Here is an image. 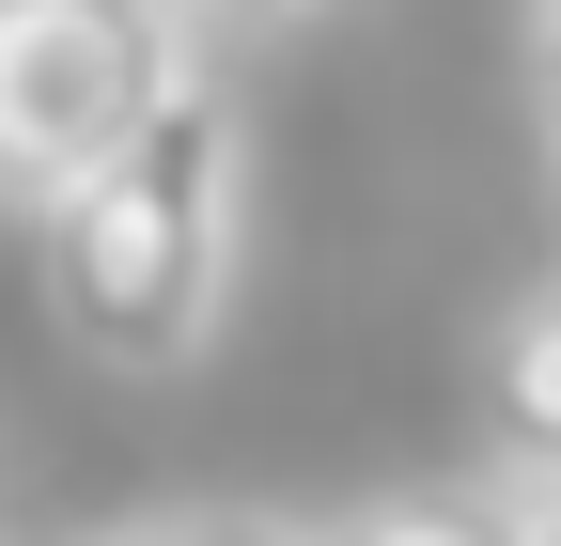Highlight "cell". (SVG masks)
Masks as SVG:
<instances>
[{
    "instance_id": "cell-1",
    "label": "cell",
    "mask_w": 561,
    "mask_h": 546,
    "mask_svg": "<svg viewBox=\"0 0 561 546\" xmlns=\"http://www.w3.org/2000/svg\"><path fill=\"white\" fill-rule=\"evenodd\" d=\"M47 312L110 375H187L234 312V235H250V125L219 79H187L110 172L47 203Z\"/></svg>"
},
{
    "instance_id": "cell-2",
    "label": "cell",
    "mask_w": 561,
    "mask_h": 546,
    "mask_svg": "<svg viewBox=\"0 0 561 546\" xmlns=\"http://www.w3.org/2000/svg\"><path fill=\"white\" fill-rule=\"evenodd\" d=\"M187 79H203L187 62V0H0V187L47 219Z\"/></svg>"
},
{
    "instance_id": "cell-3",
    "label": "cell",
    "mask_w": 561,
    "mask_h": 546,
    "mask_svg": "<svg viewBox=\"0 0 561 546\" xmlns=\"http://www.w3.org/2000/svg\"><path fill=\"white\" fill-rule=\"evenodd\" d=\"M483 453L530 500H561V265L500 312V344H483Z\"/></svg>"
},
{
    "instance_id": "cell-4",
    "label": "cell",
    "mask_w": 561,
    "mask_h": 546,
    "mask_svg": "<svg viewBox=\"0 0 561 546\" xmlns=\"http://www.w3.org/2000/svg\"><path fill=\"white\" fill-rule=\"evenodd\" d=\"M328 546H530V515H500V500H359Z\"/></svg>"
},
{
    "instance_id": "cell-5",
    "label": "cell",
    "mask_w": 561,
    "mask_h": 546,
    "mask_svg": "<svg viewBox=\"0 0 561 546\" xmlns=\"http://www.w3.org/2000/svg\"><path fill=\"white\" fill-rule=\"evenodd\" d=\"M110 546H328V531H280V515H250V500H172V515H140V531H110Z\"/></svg>"
},
{
    "instance_id": "cell-6",
    "label": "cell",
    "mask_w": 561,
    "mask_h": 546,
    "mask_svg": "<svg viewBox=\"0 0 561 546\" xmlns=\"http://www.w3.org/2000/svg\"><path fill=\"white\" fill-rule=\"evenodd\" d=\"M203 16H312V0H203Z\"/></svg>"
},
{
    "instance_id": "cell-7",
    "label": "cell",
    "mask_w": 561,
    "mask_h": 546,
    "mask_svg": "<svg viewBox=\"0 0 561 546\" xmlns=\"http://www.w3.org/2000/svg\"><path fill=\"white\" fill-rule=\"evenodd\" d=\"M546 110H561V0H546Z\"/></svg>"
},
{
    "instance_id": "cell-8",
    "label": "cell",
    "mask_w": 561,
    "mask_h": 546,
    "mask_svg": "<svg viewBox=\"0 0 561 546\" xmlns=\"http://www.w3.org/2000/svg\"><path fill=\"white\" fill-rule=\"evenodd\" d=\"M530 546H561V500H530Z\"/></svg>"
}]
</instances>
